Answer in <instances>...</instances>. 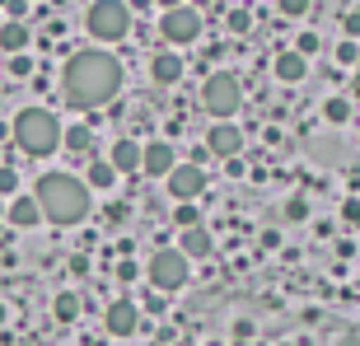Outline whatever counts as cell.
Listing matches in <instances>:
<instances>
[{
	"instance_id": "6da1fadb",
	"label": "cell",
	"mask_w": 360,
	"mask_h": 346,
	"mask_svg": "<svg viewBox=\"0 0 360 346\" xmlns=\"http://www.w3.org/2000/svg\"><path fill=\"white\" fill-rule=\"evenodd\" d=\"M122 89V66L117 56L108 52H75L61 70V94H66L70 108H80V113H94V108L112 103Z\"/></svg>"
},
{
	"instance_id": "7a4b0ae2",
	"label": "cell",
	"mask_w": 360,
	"mask_h": 346,
	"mask_svg": "<svg viewBox=\"0 0 360 346\" xmlns=\"http://www.w3.org/2000/svg\"><path fill=\"white\" fill-rule=\"evenodd\" d=\"M33 201H38V211L52 220V225H80L84 215H89L94 197L89 187L75 178V173H42L38 187H33Z\"/></svg>"
},
{
	"instance_id": "3957f363",
	"label": "cell",
	"mask_w": 360,
	"mask_h": 346,
	"mask_svg": "<svg viewBox=\"0 0 360 346\" xmlns=\"http://www.w3.org/2000/svg\"><path fill=\"white\" fill-rule=\"evenodd\" d=\"M14 146L24 150V155H33V160H47L61 146V122L47 108H24L14 117Z\"/></svg>"
},
{
	"instance_id": "277c9868",
	"label": "cell",
	"mask_w": 360,
	"mask_h": 346,
	"mask_svg": "<svg viewBox=\"0 0 360 346\" xmlns=\"http://www.w3.org/2000/svg\"><path fill=\"white\" fill-rule=\"evenodd\" d=\"M201 103H206V113H211V117L229 122L243 108V84H239V75H229V70H211V75H206V84H201Z\"/></svg>"
},
{
	"instance_id": "5b68a950",
	"label": "cell",
	"mask_w": 360,
	"mask_h": 346,
	"mask_svg": "<svg viewBox=\"0 0 360 346\" xmlns=\"http://www.w3.org/2000/svg\"><path fill=\"white\" fill-rule=\"evenodd\" d=\"M84 24L98 42H122L131 33V10H127V0H94Z\"/></svg>"
},
{
	"instance_id": "8992f818",
	"label": "cell",
	"mask_w": 360,
	"mask_h": 346,
	"mask_svg": "<svg viewBox=\"0 0 360 346\" xmlns=\"http://www.w3.org/2000/svg\"><path fill=\"white\" fill-rule=\"evenodd\" d=\"M146 276H150V286H155L160 295H169V290H178V286H187V276H192V262H187L178 248H160V253L150 257Z\"/></svg>"
},
{
	"instance_id": "52a82bcc",
	"label": "cell",
	"mask_w": 360,
	"mask_h": 346,
	"mask_svg": "<svg viewBox=\"0 0 360 346\" xmlns=\"http://www.w3.org/2000/svg\"><path fill=\"white\" fill-rule=\"evenodd\" d=\"M160 33H164L169 42H178V47H187V42H197V33H201V10H192V5L164 10V19H160Z\"/></svg>"
},
{
	"instance_id": "ba28073f",
	"label": "cell",
	"mask_w": 360,
	"mask_h": 346,
	"mask_svg": "<svg viewBox=\"0 0 360 346\" xmlns=\"http://www.w3.org/2000/svg\"><path fill=\"white\" fill-rule=\"evenodd\" d=\"M164 183H169V197L192 201V197H201V192H206V169H197V164H183V160H178V169L169 173Z\"/></svg>"
},
{
	"instance_id": "9c48e42d",
	"label": "cell",
	"mask_w": 360,
	"mask_h": 346,
	"mask_svg": "<svg viewBox=\"0 0 360 346\" xmlns=\"http://www.w3.org/2000/svg\"><path fill=\"white\" fill-rule=\"evenodd\" d=\"M239 150H243V132L234 122H215L211 136H206V155H215V160H239Z\"/></svg>"
},
{
	"instance_id": "30bf717a",
	"label": "cell",
	"mask_w": 360,
	"mask_h": 346,
	"mask_svg": "<svg viewBox=\"0 0 360 346\" xmlns=\"http://www.w3.org/2000/svg\"><path fill=\"white\" fill-rule=\"evenodd\" d=\"M141 169H146L150 178H169V173L178 169V150L169 146V141H150V146H141Z\"/></svg>"
},
{
	"instance_id": "8fae6325",
	"label": "cell",
	"mask_w": 360,
	"mask_h": 346,
	"mask_svg": "<svg viewBox=\"0 0 360 346\" xmlns=\"http://www.w3.org/2000/svg\"><path fill=\"white\" fill-rule=\"evenodd\" d=\"M103 323H108L112 337H131L136 328H141V305H136V300H112L108 314H103Z\"/></svg>"
},
{
	"instance_id": "7c38bea8",
	"label": "cell",
	"mask_w": 360,
	"mask_h": 346,
	"mask_svg": "<svg viewBox=\"0 0 360 346\" xmlns=\"http://www.w3.org/2000/svg\"><path fill=\"white\" fill-rule=\"evenodd\" d=\"M211 248H215V239H211V229H206V225H192V229H183V234H178V253H183L187 262L211 257Z\"/></svg>"
},
{
	"instance_id": "4fadbf2b",
	"label": "cell",
	"mask_w": 360,
	"mask_h": 346,
	"mask_svg": "<svg viewBox=\"0 0 360 346\" xmlns=\"http://www.w3.org/2000/svg\"><path fill=\"white\" fill-rule=\"evenodd\" d=\"M150 80L155 84H178L183 80V56L178 52H155L150 56Z\"/></svg>"
},
{
	"instance_id": "5bb4252c",
	"label": "cell",
	"mask_w": 360,
	"mask_h": 346,
	"mask_svg": "<svg viewBox=\"0 0 360 346\" xmlns=\"http://www.w3.org/2000/svg\"><path fill=\"white\" fill-rule=\"evenodd\" d=\"M108 164L122 173H136L141 169V141H131V136H122V141H112V155H108Z\"/></svg>"
},
{
	"instance_id": "9a60e30c",
	"label": "cell",
	"mask_w": 360,
	"mask_h": 346,
	"mask_svg": "<svg viewBox=\"0 0 360 346\" xmlns=\"http://www.w3.org/2000/svg\"><path fill=\"white\" fill-rule=\"evenodd\" d=\"M61 146L70 155H80V160H94V127L89 122H70L66 132H61Z\"/></svg>"
},
{
	"instance_id": "2e32d148",
	"label": "cell",
	"mask_w": 360,
	"mask_h": 346,
	"mask_svg": "<svg viewBox=\"0 0 360 346\" xmlns=\"http://www.w3.org/2000/svg\"><path fill=\"white\" fill-rule=\"evenodd\" d=\"M38 201L33 197H10V206H5V220H10L14 229H28V225H38Z\"/></svg>"
},
{
	"instance_id": "e0dca14e",
	"label": "cell",
	"mask_w": 360,
	"mask_h": 346,
	"mask_svg": "<svg viewBox=\"0 0 360 346\" xmlns=\"http://www.w3.org/2000/svg\"><path fill=\"white\" fill-rule=\"evenodd\" d=\"M304 75H309V61L300 52H290V47H285V52L276 56V80L281 84H300Z\"/></svg>"
},
{
	"instance_id": "ac0fdd59",
	"label": "cell",
	"mask_w": 360,
	"mask_h": 346,
	"mask_svg": "<svg viewBox=\"0 0 360 346\" xmlns=\"http://www.w3.org/2000/svg\"><path fill=\"white\" fill-rule=\"evenodd\" d=\"M0 47L19 56L28 47V24H14V19H10V24H0Z\"/></svg>"
},
{
	"instance_id": "d6986e66",
	"label": "cell",
	"mask_w": 360,
	"mask_h": 346,
	"mask_svg": "<svg viewBox=\"0 0 360 346\" xmlns=\"http://www.w3.org/2000/svg\"><path fill=\"white\" fill-rule=\"evenodd\" d=\"M52 314H56V323H75V319H80V295H75V290H61L52 300Z\"/></svg>"
},
{
	"instance_id": "ffe728a7",
	"label": "cell",
	"mask_w": 360,
	"mask_h": 346,
	"mask_svg": "<svg viewBox=\"0 0 360 346\" xmlns=\"http://www.w3.org/2000/svg\"><path fill=\"white\" fill-rule=\"evenodd\" d=\"M117 183V169L108 160H89V173H84V187H112Z\"/></svg>"
},
{
	"instance_id": "44dd1931",
	"label": "cell",
	"mask_w": 360,
	"mask_h": 346,
	"mask_svg": "<svg viewBox=\"0 0 360 346\" xmlns=\"http://www.w3.org/2000/svg\"><path fill=\"white\" fill-rule=\"evenodd\" d=\"M225 28H229V33H248V28H253V10H248V5L225 10Z\"/></svg>"
},
{
	"instance_id": "7402d4cb",
	"label": "cell",
	"mask_w": 360,
	"mask_h": 346,
	"mask_svg": "<svg viewBox=\"0 0 360 346\" xmlns=\"http://www.w3.org/2000/svg\"><path fill=\"white\" fill-rule=\"evenodd\" d=\"M319 47H323V38H319V33H314V28H304V33H300V42H295L290 52H300V56H304V61H309V56L319 52Z\"/></svg>"
},
{
	"instance_id": "603a6c76",
	"label": "cell",
	"mask_w": 360,
	"mask_h": 346,
	"mask_svg": "<svg viewBox=\"0 0 360 346\" xmlns=\"http://www.w3.org/2000/svg\"><path fill=\"white\" fill-rule=\"evenodd\" d=\"M323 117H328V122H347L351 103H347V98H328V103H323Z\"/></svg>"
},
{
	"instance_id": "cb8c5ba5",
	"label": "cell",
	"mask_w": 360,
	"mask_h": 346,
	"mask_svg": "<svg viewBox=\"0 0 360 346\" xmlns=\"http://www.w3.org/2000/svg\"><path fill=\"white\" fill-rule=\"evenodd\" d=\"M174 225H178V229H192V225H201V220H197V206H192V201H178Z\"/></svg>"
},
{
	"instance_id": "d4e9b609",
	"label": "cell",
	"mask_w": 360,
	"mask_h": 346,
	"mask_svg": "<svg viewBox=\"0 0 360 346\" xmlns=\"http://www.w3.org/2000/svg\"><path fill=\"white\" fill-rule=\"evenodd\" d=\"M0 197H19V173L10 164H0Z\"/></svg>"
},
{
	"instance_id": "484cf974",
	"label": "cell",
	"mask_w": 360,
	"mask_h": 346,
	"mask_svg": "<svg viewBox=\"0 0 360 346\" xmlns=\"http://www.w3.org/2000/svg\"><path fill=\"white\" fill-rule=\"evenodd\" d=\"M337 61H342V66H356V61H360V42L356 38L337 42Z\"/></svg>"
},
{
	"instance_id": "4316f807",
	"label": "cell",
	"mask_w": 360,
	"mask_h": 346,
	"mask_svg": "<svg viewBox=\"0 0 360 346\" xmlns=\"http://www.w3.org/2000/svg\"><path fill=\"white\" fill-rule=\"evenodd\" d=\"M285 215H290V220H309V201L304 197H290V201H285Z\"/></svg>"
},
{
	"instance_id": "83f0119b",
	"label": "cell",
	"mask_w": 360,
	"mask_h": 346,
	"mask_svg": "<svg viewBox=\"0 0 360 346\" xmlns=\"http://www.w3.org/2000/svg\"><path fill=\"white\" fill-rule=\"evenodd\" d=\"M281 14L285 19H300V14H309V0H281Z\"/></svg>"
},
{
	"instance_id": "f1b7e54d",
	"label": "cell",
	"mask_w": 360,
	"mask_h": 346,
	"mask_svg": "<svg viewBox=\"0 0 360 346\" xmlns=\"http://www.w3.org/2000/svg\"><path fill=\"white\" fill-rule=\"evenodd\" d=\"M10 70H14V75H19V80H24V75H33V61H28V56L19 52V56H14V61H10Z\"/></svg>"
},
{
	"instance_id": "f546056e",
	"label": "cell",
	"mask_w": 360,
	"mask_h": 346,
	"mask_svg": "<svg viewBox=\"0 0 360 346\" xmlns=\"http://www.w3.org/2000/svg\"><path fill=\"white\" fill-rule=\"evenodd\" d=\"M136 276H141V267H136V262H117V281H136Z\"/></svg>"
},
{
	"instance_id": "4dcf8cb0",
	"label": "cell",
	"mask_w": 360,
	"mask_h": 346,
	"mask_svg": "<svg viewBox=\"0 0 360 346\" xmlns=\"http://www.w3.org/2000/svg\"><path fill=\"white\" fill-rule=\"evenodd\" d=\"M146 309H150V314H164V309H169V305H164V295L155 290V295H146Z\"/></svg>"
},
{
	"instance_id": "1f68e13d",
	"label": "cell",
	"mask_w": 360,
	"mask_h": 346,
	"mask_svg": "<svg viewBox=\"0 0 360 346\" xmlns=\"http://www.w3.org/2000/svg\"><path fill=\"white\" fill-rule=\"evenodd\" d=\"M24 5H28V0H10V5H5V10H10V14H14V24H19V19H24V14H28V10H24Z\"/></svg>"
},
{
	"instance_id": "d6a6232c",
	"label": "cell",
	"mask_w": 360,
	"mask_h": 346,
	"mask_svg": "<svg viewBox=\"0 0 360 346\" xmlns=\"http://www.w3.org/2000/svg\"><path fill=\"white\" fill-rule=\"evenodd\" d=\"M347 33H351V38L360 33V14H347Z\"/></svg>"
},
{
	"instance_id": "836d02e7",
	"label": "cell",
	"mask_w": 360,
	"mask_h": 346,
	"mask_svg": "<svg viewBox=\"0 0 360 346\" xmlns=\"http://www.w3.org/2000/svg\"><path fill=\"white\" fill-rule=\"evenodd\" d=\"M160 10H178V5H187V0H155Z\"/></svg>"
},
{
	"instance_id": "e575fe53",
	"label": "cell",
	"mask_w": 360,
	"mask_h": 346,
	"mask_svg": "<svg viewBox=\"0 0 360 346\" xmlns=\"http://www.w3.org/2000/svg\"><path fill=\"white\" fill-rule=\"evenodd\" d=\"M127 10H150V0H127Z\"/></svg>"
},
{
	"instance_id": "d590c367",
	"label": "cell",
	"mask_w": 360,
	"mask_h": 346,
	"mask_svg": "<svg viewBox=\"0 0 360 346\" xmlns=\"http://www.w3.org/2000/svg\"><path fill=\"white\" fill-rule=\"evenodd\" d=\"M5 319H10V309H5V300H0V328H5Z\"/></svg>"
},
{
	"instance_id": "8d00e7d4",
	"label": "cell",
	"mask_w": 360,
	"mask_h": 346,
	"mask_svg": "<svg viewBox=\"0 0 360 346\" xmlns=\"http://www.w3.org/2000/svg\"><path fill=\"white\" fill-rule=\"evenodd\" d=\"M187 5H192V10H201V5H211V0H187Z\"/></svg>"
},
{
	"instance_id": "74e56055",
	"label": "cell",
	"mask_w": 360,
	"mask_h": 346,
	"mask_svg": "<svg viewBox=\"0 0 360 346\" xmlns=\"http://www.w3.org/2000/svg\"><path fill=\"white\" fill-rule=\"evenodd\" d=\"M0 211H5V206H0Z\"/></svg>"
},
{
	"instance_id": "f35d334b",
	"label": "cell",
	"mask_w": 360,
	"mask_h": 346,
	"mask_svg": "<svg viewBox=\"0 0 360 346\" xmlns=\"http://www.w3.org/2000/svg\"><path fill=\"white\" fill-rule=\"evenodd\" d=\"M356 66H360V61H356Z\"/></svg>"
}]
</instances>
